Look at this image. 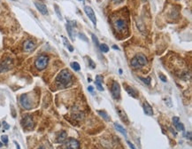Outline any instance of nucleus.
Listing matches in <instances>:
<instances>
[{
    "label": "nucleus",
    "instance_id": "nucleus-1",
    "mask_svg": "<svg viewBox=\"0 0 192 149\" xmlns=\"http://www.w3.org/2000/svg\"><path fill=\"white\" fill-rule=\"evenodd\" d=\"M56 82L60 88H66L72 85V75L67 69H63L56 77Z\"/></svg>",
    "mask_w": 192,
    "mask_h": 149
},
{
    "label": "nucleus",
    "instance_id": "nucleus-2",
    "mask_svg": "<svg viewBox=\"0 0 192 149\" xmlns=\"http://www.w3.org/2000/svg\"><path fill=\"white\" fill-rule=\"evenodd\" d=\"M49 62V58L46 55H40L35 61V67L38 70H43L47 67Z\"/></svg>",
    "mask_w": 192,
    "mask_h": 149
},
{
    "label": "nucleus",
    "instance_id": "nucleus-3",
    "mask_svg": "<svg viewBox=\"0 0 192 149\" xmlns=\"http://www.w3.org/2000/svg\"><path fill=\"white\" fill-rule=\"evenodd\" d=\"M113 27H114L116 31L124 32L126 31L127 29H128V24H127L126 20H123V19H117L113 22Z\"/></svg>",
    "mask_w": 192,
    "mask_h": 149
},
{
    "label": "nucleus",
    "instance_id": "nucleus-4",
    "mask_svg": "<svg viewBox=\"0 0 192 149\" xmlns=\"http://www.w3.org/2000/svg\"><path fill=\"white\" fill-rule=\"evenodd\" d=\"M65 149H79L80 148V143L77 139L75 138H68L65 143L64 146Z\"/></svg>",
    "mask_w": 192,
    "mask_h": 149
},
{
    "label": "nucleus",
    "instance_id": "nucleus-5",
    "mask_svg": "<svg viewBox=\"0 0 192 149\" xmlns=\"http://www.w3.org/2000/svg\"><path fill=\"white\" fill-rule=\"evenodd\" d=\"M12 67V60L10 58H6L0 62V73L8 71Z\"/></svg>",
    "mask_w": 192,
    "mask_h": 149
},
{
    "label": "nucleus",
    "instance_id": "nucleus-6",
    "mask_svg": "<svg viewBox=\"0 0 192 149\" xmlns=\"http://www.w3.org/2000/svg\"><path fill=\"white\" fill-rule=\"evenodd\" d=\"M20 105L22 106V107H24L25 109H31L32 108V103H31L30 99H29V97L26 94H22L20 96Z\"/></svg>",
    "mask_w": 192,
    "mask_h": 149
},
{
    "label": "nucleus",
    "instance_id": "nucleus-7",
    "mask_svg": "<svg viewBox=\"0 0 192 149\" xmlns=\"http://www.w3.org/2000/svg\"><path fill=\"white\" fill-rule=\"evenodd\" d=\"M111 93L113 96V99H119L120 97V88H119V84L117 82H113V85H112V89H111Z\"/></svg>",
    "mask_w": 192,
    "mask_h": 149
},
{
    "label": "nucleus",
    "instance_id": "nucleus-8",
    "mask_svg": "<svg viewBox=\"0 0 192 149\" xmlns=\"http://www.w3.org/2000/svg\"><path fill=\"white\" fill-rule=\"evenodd\" d=\"M84 12H85V14H87V16L89 17V19L92 21V23L96 27V25H97V19H96L95 13H94V11H93L92 8H91L90 6H85L84 7Z\"/></svg>",
    "mask_w": 192,
    "mask_h": 149
},
{
    "label": "nucleus",
    "instance_id": "nucleus-9",
    "mask_svg": "<svg viewBox=\"0 0 192 149\" xmlns=\"http://www.w3.org/2000/svg\"><path fill=\"white\" fill-rule=\"evenodd\" d=\"M35 48V45L33 41L31 40H26L23 44V50L27 52H29V51H34Z\"/></svg>",
    "mask_w": 192,
    "mask_h": 149
},
{
    "label": "nucleus",
    "instance_id": "nucleus-10",
    "mask_svg": "<svg viewBox=\"0 0 192 149\" xmlns=\"http://www.w3.org/2000/svg\"><path fill=\"white\" fill-rule=\"evenodd\" d=\"M35 7L37 8L38 11H39L42 14H44V15H46V14H48V9H47L46 5H44V3L39 2V1H35Z\"/></svg>",
    "mask_w": 192,
    "mask_h": 149
},
{
    "label": "nucleus",
    "instance_id": "nucleus-11",
    "mask_svg": "<svg viewBox=\"0 0 192 149\" xmlns=\"http://www.w3.org/2000/svg\"><path fill=\"white\" fill-rule=\"evenodd\" d=\"M22 124H23V126H24L25 128H27V129H32L34 127L33 121H32L30 116H25V117L23 118V120H22Z\"/></svg>",
    "mask_w": 192,
    "mask_h": 149
},
{
    "label": "nucleus",
    "instance_id": "nucleus-12",
    "mask_svg": "<svg viewBox=\"0 0 192 149\" xmlns=\"http://www.w3.org/2000/svg\"><path fill=\"white\" fill-rule=\"evenodd\" d=\"M135 58L137 60V62H138V64H139L140 67H142V66H144V65L147 64V58L145 57V55H144L143 53H138L136 54V55L135 56Z\"/></svg>",
    "mask_w": 192,
    "mask_h": 149
},
{
    "label": "nucleus",
    "instance_id": "nucleus-13",
    "mask_svg": "<svg viewBox=\"0 0 192 149\" xmlns=\"http://www.w3.org/2000/svg\"><path fill=\"white\" fill-rule=\"evenodd\" d=\"M116 109H117L118 115H119V118L121 119L122 122H126V123H128V116H127L126 113L124 112V110H122V109L119 108V107H117Z\"/></svg>",
    "mask_w": 192,
    "mask_h": 149
},
{
    "label": "nucleus",
    "instance_id": "nucleus-14",
    "mask_svg": "<svg viewBox=\"0 0 192 149\" xmlns=\"http://www.w3.org/2000/svg\"><path fill=\"white\" fill-rule=\"evenodd\" d=\"M125 88H126L127 92H128L131 97H133V98H135V99H136L137 97H138V93H137V91H135L134 88L128 86V85H125Z\"/></svg>",
    "mask_w": 192,
    "mask_h": 149
},
{
    "label": "nucleus",
    "instance_id": "nucleus-15",
    "mask_svg": "<svg viewBox=\"0 0 192 149\" xmlns=\"http://www.w3.org/2000/svg\"><path fill=\"white\" fill-rule=\"evenodd\" d=\"M144 114H145V115H147V116H151L153 115L152 107H150V105H149L147 102H144Z\"/></svg>",
    "mask_w": 192,
    "mask_h": 149
},
{
    "label": "nucleus",
    "instance_id": "nucleus-16",
    "mask_svg": "<svg viewBox=\"0 0 192 149\" xmlns=\"http://www.w3.org/2000/svg\"><path fill=\"white\" fill-rule=\"evenodd\" d=\"M102 82H103V77H102L101 76H96V86H97V88L98 89V91H102L103 90H104V88H103V86H102Z\"/></svg>",
    "mask_w": 192,
    "mask_h": 149
},
{
    "label": "nucleus",
    "instance_id": "nucleus-17",
    "mask_svg": "<svg viewBox=\"0 0 192 149\" xmlns=\"http://www.w3.org/2000/svg\"><path fill=\"white\" fill-rule=\"evenodd\" d=\"M66 138H67V134H66V131H61V132L59 133V137H58L57 142L58 143H63L65 140L66 139Z\"/></svg>",
    "mask_w": 192,
    "mask_h": 149
},
{
    "label": "nucleus",
    "instance_id": "nucleus-18",
    "mask_svg": "<svg viewBox=\"0 0 192 149\" xmlns=\"http://www.w3.org/2000/svg\"><path fill=\"white\" fill-rule=\"evenodd\" d=\"M66 30H67V32H68V35L69 36H70V38L72 39V40H74V31H73V28H72V25L70 24V22H67L66 25Z\"/></svg>",
    "mask_w": 192,
    "mask_h": 149
},
{
    "label": "nucleus",
    "instance_id": "nucleus-19",
    "mask_svg": "<svg viewBox=\"0 0 192 149\" xmlns=\"http://www.w3.org/2000/svg\"><path fill=\"white\" fill-rule=\"evenodd\" d=\"M62 39H63V43H64L65 46H66V48H67V49L69 50V51H74V47L70 45V43L68 42L67 38L65 37V36H62Z\"/></svg>",
    "mask_w": 192,
    "mask_h": 149
},
{
    "label": "nucleus",
    "instance_id": "nucleus-20",
    "mask_svg": "<svg viewBox=\"0 0 192 149\" xmlns=\"http://www.w3.org/2000/svg\"><path fill=\"white\" fill-rule=\"evenodd\" d=\"M97 114H98L100 116H102V117L104 118L105 121H107V122L110 121V117H109L108 114L106 113L105 111H104V110H98V111H97Z\"/></svg>",
    "mask_w": 192,
    "mask_h": 149
},
{
    "label": "nucleus",
    "instance_id": "nucleus-21",
    "mask_svg": "<svg viewBox=\"0 0 192 149\" xmlns=\"http://www.w3.org/2000/svg\"><path fill=\"white\" fill-rule=\"evenodd\" d=\"M114 127H115V129L117 130L118 131H119L120 133H122L123 134L125 137L127 138V132H126V130L124 129L123 127L122 126H120L119 124H118V123H114Z\"/></svg>",
    "mask_w": 192,
    "mask_h": 149
},
{
    "label": "nucleus",
    "instance_id": "nucleus-22",
    "mask_svg": "<svg viewBox=\"0 0 192 149\" xmlns=\"http://www.w3.org/2000/svg\"><path fill=\"white\" fill-rule=\"evenodd\" d=\"M99 48H100V50H101V51H103V52H108V51H109L108 45H105V44H102V45H99Z\"/></svg>",
    "mask_w": 192,
    "mask_h": 149
},
{
    "label": "nucleus",
    "instance_id": "nucleus-23",
    "mask_svg": "<svg viewBox=\"0 0 192 149\" xmlns=\"http://www.w3.org/2000/svg\"><path fill=\"white\" fill-rule=\"evenodd\" d=\"M71 67H72V68H73L74 70H75V71H79L80 68H81V67H80V65L78 62H72L71 63Z\"/></svg>",
    "mask_w": 192,
    "mask_h": 149
},
{
    "label": "nucleus",
    "instance_id": "nucleus-24",
    "mask_svg": "<svg viewBox=\"0 0 192 149\" xmlns=\"http://www.w3.org/2000/svg\"><path fill=\"white\" fill-rule=\"evenodd\" d=\"M130 64H131V66H132V67H135V68H137V67H140L139 64H138V62H137L136 59H135V57H134V58H133L132 60H131Z\"/></svg>",
    "mask_w": 192,
    "mask_h": 149
},
{
    "label": "nucleus",
    "instance_id": "nucleus-25",
    "mask_svg": "<svg viewBox=\"0 0 192 149\" xmlns=\"http://www.w3.org/2000/svg\"><path fill=\"white\" fill-rule=\"evenodd\" d=\"M175 126L176 127V129L178 130V131H184V126H183V124H182V123H181V122H178L175 125Z\"/></svg>",
    "mask_w": 192,
    "mask_h": 149
},
{
    "label": "nucleus",
    "instance_id": "nucleus-26",
    "mask_svg": "<svg viewBox=\"0 0 192 149\" xmlns=\"http://www.w3.org/2000/svg\"><path fill=\"white\" fill-rule=\"evenodd\" d=\"M140 80H142L144 83H146L147 85H149L150 83V78L148 77V78H144V77H139Z\"/></svg>",
    "mask_w": 192,
    "mask_h": 149
},
{
    "label": "nucleus",
    "instance_id": "nucleus-27",
    "mask_svg": "<svg viewBox=\"0 0 192 149\" xmlns=\"http://www.w3.org/2000/svg\"><path fill=\"white\" fill-rule=\"evenodd\" d=\"M91 36H92V40H93V42H94V44H95L97 46L99 47V43H98V39H97V36H96L95 35H92Z\"/></svg>",
    "mask_w": 192,
    "mask_h": 149
},
{
    "label": "nucleus",
    "instance_id": "nucleus-28",
    "mask_svg": "<svg viewBox=\"0 0 192 149\" xmlns=\"http://www.w3.org/2000/svg\"><path fill=\"white\" fill-rule=\"evenodd\" d=\"M1 139H2V141H3L4 144H7V143H8V136L3 135L2 137H1Z\"/></svg>",
    "mask_w": 192,
    "mask_h": 149
},
{
    "label": "nucleus",
    "instance_id": "nucleus-29",
    "mask_svg": "<svg viewBox=\"0 0 192 149\" xmlns=\"http://www.w3.org/2000/svg\"><path fill=\"white\" fill-rule=\"evenodd\" d=\"M89 67H90L91 68H95L96 67V64L93 62V60H91V59H89Z\"/></svg>",
    "mask_w": 192,
    "mask_h": 149
},
{
    "label": "nucleus",
    "instance_id": "nucleus-30",
    "mask_svg": "<svg viewBox=\"0 0 192 149\" xmlns=\"http://www.w3.org/2000/svg\"><path fill=\"white\" fill-rule=\"evenodd\" d=\"M159 79L162 81V82H164V83H166V77L164 75H162V74H159Z\"/></svg>",
    "mask_w": 192,
    "mask_h": 149
},
{
    "label": "nucleus",
    "instance_id": "nucleus-31",
    "mask_svg": "<svg viewBox=\"0 0 192 149\" xmlns=\"http://www.w3.org/2000/svg\"><path fill=\"white\" fill-rule=\"evenodd\" d=\"M179 122V117H177V116H175V117L173 118V122H174V124H176L177 122Z\"/></svg>",
    "mask_w": 192,
    "mask_h": 149
},
{
    "label": "nucleus",
    "instance_id": "nucleus-32",
    "mask_svg": "<svg viewBox=\"0 0 192 149\" xmlns=\"http://www.w3.org/2000/svg\"><path fill=\"white\" fill-rule=\"evenodd\" d=\"M3 126L4 127V129H5V130H8L9 128H10V126H9V125L7 124L6 122H3Z\"/></svg>",
    "mask_w": 192,
    "mask_h": 149
},
{
    "label": "nucleus",
    "instance_id": "nucleus-33",
    "mask_svg": "<svg viewBox=\"0 0 192 149\" xmlns=\"http://www.w3.org/2000/svg\"><path fill=\"white\" fill-rule=\"evenodd\" d=\"M128 146H129V147H130L131 149H136V148H135V146H134V145H133L131 142H129V141H128Z\"/></svg>",
    "mask_w": 192,
    "mask_h": 149
},
{
    "label": "nucleus",
    "instance_id": "nucleus-34",
    "mask_svg": "<svg viewBox=\"0 0 192 149\" xmlns=\"http://www.w3.org/2000/svg\"><path fill=\"white\" fill-rule=\"evenodd\" d=\"M55 8H56V10H57V14H58V15H59V19H61V14H59V8H58V6L57 5H55Z\"/></svg>",
    "mask_w": 192,
    "mask_h": 149
},
{
    "label": "nucleus",
    "instance_id": "nucleus-35",
    "mask_svg": "<svg viewBox=\"0 0 192 149\" xmlns=\"http://www.w3.org/2000/svg\"><path fill=\"white\" fill-rule=\"evenodd\" d=\"M14 144H15V145H16V147H17V149H20V145L18 144V143H17V142H16V141H14Z\"/></svg>",
    "mask_w": 192,
    "mask_h": 149
},
{
    "label": "nucleus",
    "instance_id": "nucleus-36",
    "mask_svg": "<svg viewBox=\"0 0 192 149\" xmlns=\"http://www.w3.org/2000/svg\"><path fill=\"white\" fill-rule=\"evenodd\" d=\"M88 89H89V91H90V92H92V91H93V87H92V86H89V87L88 88Z\"/></svg>",
    "mask_w": 192,
    "mask_h": 149
},
{
    "label": "nucleus",
    "instance_id": "nucleus-37",
    "mask_svg": "<svg viewBox=\"0 0 192 149\" xmlns=\"http://www.w3.org/2000/svg\"><path fill=\"white\" fill-rule=\"evenodd\" d=\"M113 49H117V50H119V47H117V45H113Z\"/></svg>",
    "mask_w": 192,
    "mask_h": 149
},
{
    "label": "nucleus",
    "instance_id": "nucleus-38",
    "mask_svg": "<svg viewBox=\"0 0 192 149\" xmlns=\"http://www.w3.org/2000/svg\"><path fill=\"white\" fill-rule=\"evenodd\" d=\"M3 147V143L0 142V147Z\"/></svg>",
    "mask_w": 192,
    "mask_h": 149
},
{
    "label": "nucleus",
    "instance_id": "nucleus-39",
    "mask_svg": "<svg viewBox=\"0 0 192 149\" xmlns=\"http://www.w3.org/2000/svg\"><path fill=\"white\" fill-rule=\"evenodd\" d=\"M38 149H44V147H40Z\"/></svg>",
    "mask_w": 192,
    "mask_h": 149
},
{
    "label": "nucleus",
    "instance_id": "nucleus-40",
    "mask_svg": "<svg viewBox=\"0 0 192 149\" xmlns=\"http://www.w3.org/2000/svg\"><path fill=\"white\" fill-rule=\"evenodd\" d=\"M79 1H83V0H79Z\"/></svg>",
    "mask_w": 192,
    "mask_h": 149
},
{
    "label": "nucleus",
    "instance_id": "nucleus-41",
    "mask_svg": "<svg viewBox=\"0 0 192 149\" xmlns=\"http://www.w3.org/2000/svg\"><path fill=\"white\" fill-rule=\"evenodd\" d=\"M143 1H146V0H143Z\"/></svg>",
    "mask_w": 192,
    "mask_h": 149
},
{
    "label": "nucleus",
    "instance_id": "nucleus-42",
    "mask_svg": "<svg viewBox=\"0 0 192 149\" xmlns=\"http://www.w3.org/2000/svg\"><path fill=\"white\" fill-rule=\"evenodd\" d=\"M0 125H1V124H0Z\"/></svg>",
    "mask_w": 192,
    "mask_h": 149
}]
</instances>
